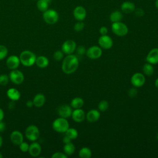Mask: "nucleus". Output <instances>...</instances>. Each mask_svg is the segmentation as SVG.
Wrapping results in <instances>:
<instances>
[{"label": "nucleus", "instance_id": "11", "mask_svg": "<svg viewBox=\"0 0 158 158\" xmlns=\"http://www.w3.org/2000/svg\"><path fill=\"white\" fill-rule=\"evenodd\" d=\"M99 46L104 49H109L112 48L113 45L112 39L107 35H101L98 39Z\"/></svg>", "mask_w": 158, "mask_h": 158}, {"label": "nucleus", "instance_id": "32", "mask_svg": "<svg viewBox=\"0 0 158 158\" xmlns=\"http://www.w3.org/2000/svg\"><path fill=\"white\" fill-rule=\"evenodd\" d=\"M84 27H85V23L82 21H78L77 23H75L73 29L75 31L79 32V31H82L83 30Z\"/></svg>", "mask_w": 158, "mask_h": 158}, {"label": "nucleus", "instance_id": "48", "mask_svg": "<svg viewBox=\"0 0 158 158\" xmlns=\"http://www.w3.org/2000/svg\"><path fill=\"white\" fill-rule=\"evenodd\" d=\"M2 137H1V136L0 135V147L1 146V145H2Z\"/></svg>", "mask_w": 158, "mask_h": 158}, {"label": "nucleus", "instance_id": "23", "mask_svg": "<svg viewBox=\"0 0 158 158\" xmlns=\"http://www.w3.org/2000/svg\"><path fill=\"white\" fill-rule=\"evenodd\" d=\"M35 64L38 67L40 68H45L49 64V60L46 57L44 56H40L36 58Z\"/></svg>", "mask_w": 158, "mask_h": 158}, {"label": "nucleus", "instance_id": "37", "mask_svg": "<svg viewBox=\"0 0 158 158\" xmlns=\"http://www.w3.org/2000/svg\"><path fill=\"white\" fill-rule=\"evenodd\" d=\"M19 146L20 149L22 152H27V151H28L29 144H28L27 143L23 141V142L21 143Z\"/></svg>", "mask_w": 158, "mask_h": 158}, {"label": "nucleus", "instance_id": "39", "mask_svg": "<svg viewBox=\"0 0 158 158\" xmlns=\"http://www.w3.org/2000/svg\"><path fill=\"white\" fill-rule=\"evenodd\" d=\"M135 15L137 16V17H143L144 15V10L142 9V8H140V7H138V8H135V10H134V12Z\"/></svg>", "mask_w": 158, "mask_h": 158}, {"label": "nucleus", "instance_id": "33", "mask_svg": "<svg viewBox=\"0 0 158 158\" xmlns=\"http://www.w3.org/2000/svg\"><path fill=\"white\" fill-rule=\"evenodd\" d=\"M8 53L7 48L4 45H0V60L4 59Z\"/></svg>", "mask_w": 158, "mask_h": 158}, {"label": "nucleus", "instance_id": "43", "mask_svg": "<svg viewBox=\"0 0 158 158\" xmlns=\"http://www.w3.org/2000/svg\"><path fill=\"white\" fill-rule=\"evenodd\" d=\"M6 128V125H5V123L2 121H0V133L1 132H2L4 131Z\"/></svg>", "mask_w": 158, "mask_h": 158}, {"label": "nucleus", "instance_id": "44", "mask_svg": "<svg viewBox=\"0 0 158 158\" xmlns=\"http://www.w3.org/2000/svg\"><path fill=\"white\" fill-rule=\"evenodd\" d=\"M26 106L28 107H31L33 105V101H27V102H26Z\"/></svg>", "mask_w": 158, "mask_h": 158}, {"label": "nucleus", "instance_id": "30", "mask_svg": "<svg viewBox=\"0 0 158 158\" xmlns=\"http://www.w3.org/2000/svg\"><path fill=\"white\" fill-rule=\"evenodd\" d=\"M78 131L74 128H69L65 132V135L69 137L72 140L75 139L78 137Z\"/></svg>", "mask_w": 158, "mask_h": 158}, {"label": "nucleus", "instance_id": "26", "mask_svg": "<svg viewBox=\"0 0 158 158\" xmlns=\"http://www.w3.org/2000/svg\"><path fill=\"white\" fill-rule=\"evenodd\" d=\"M91 155V150L88 147H83L78 152V156L80 158H89Z\"/></svg>", "mask_w": 158, "mask_h": 158}, {"label": "nucleus", "instance_id": "29", "mask_svg": "<svg viewBox=\"0 0 158 158\" xmlns=\"http://www.w3.org/2000/svg\"><path fill=\"white\" fill-rule=\"evenodd\" d=\"M49 4V2L46 0H38L36 4V6L39 10L43 12L48 9Z\"/></svg>", "mask_w": 158, "mask_h": 158}, {"label": "nucleus", "instance_id": "16", "mask_svg": "<svg viewBox=\"0 0 158 158\" xmlns=\"http://www.w3.org/2000/svg\"><path fill=\"white\" fill-rule=\"evenodd\" d=\"M20 63V59L16 56L12 55L9 56L6 60V65L7 67L11 70L16 69Z\"/></svg>", "mask_w": 158, "mask_h": 158}, {"label": "nucleus", "instance_id": "28", "mask_svg": "<svg viewBox=\"0 0 158 158\" xmlns=\"http://www.w3.org/2000/svg\"><path fill=\"white\" fill-rule=\"evenodd\" d=\"M143 71L144 75L147 76H151L154 72L152 64H151L148 62L144 64L143 67Z\"/></svg>", "mask_w": 158, "mask_h": 158}, {"label": "nucleus", "instance_id": "46", "mask_svg": "<svg viewBox=\"0 0 158 158\" xmlns=\"http://www.w3.org/2000/svg\"><path fill=\"white\" fill-rule=\"evenodd\" d=\"M155 86L158 89V78L155 80Z\"/></svg>", "mask_w": 158, "mask_h": 158}, {"label": "nucleus", "instance_id": "13", "mask_svg": "<svg viewBox=\"0 0 158 158\" xmlns=\"http://www.w3.org/2000/svg\"><path fill=\"white\" fill-rule=\"evenodd\" d=\"M57 113L60 117L67 118L72 115V107L67 104L60 105L57 109Z\"/></svg>", "mask_w": 158, "mask_h": 158}, {"label": "nucleus", "instance_id": "24", "mask_svg": "<svg viewBox=\"0 0 158 158\" xmlns=\"http://www.w3.org/2000/svg\"><path fill=\"white\" fill-rule=\"evenodd\" d=\"M123 18V14L120 10H114L109 15V19L110 20L114 23V22H120L121 20Z\"/></svg>", "mask_w": 158, "mask_h": 158}, {"label": "nucleus", "instance_id": "27", "mask_svg": "<svg viewBox=\"0 0 158 158\" xmlns=\"http://www.w3.org/2000/svg\"><path fill=\"white\" fill-rule=\"evenodd\" d=\"M63 149H64V153L67 156H70L74 153L75 151V147L72 142H70L69 143L65 144Z\"/></svg>", "mask_w": 158, "mask_h": 158}, {"label": "nucleus", "instance_id": "22", "mask_svg": "<svg viewBox=\"0 0 158 158\" xmlns=\"http://www.w3.org/2000/svg\"><path fill=\"white\" fill-rule=\"evenodd\" d=\"M45 101V96L41 93H38L36 95H35L33 99V105L37 107H41L42 106L44 105Z\"/></svg>", "mask_w": 158, "mask_h": 158}, {"label": "nucleus", "instance_id": "45", "mask_svg": "<svg viewBox=\"0 0 158 158\" xmlns=\"http://www.w3.org/2000/svg\"><path fill=\"white\" fill-rule=\"evenodd\" d=\"M4 116V111H3V110L0 107V121H2V120H3Z\"/></svg>", "mask_w": 158, "mask_h": 158}, {"label": "nucleus", "instance_id": "7", "mask_svg": "<svg viewBox=\"0 0 158 158\" xmlns=\"http://www.w3.org/2000/svg\"><path fill=\"white\" fill-rule=\"evenodd\" d=\"M102 54V48L98 46H92L88 48L86 51V56L91 59H96L99 58Z\"/></svg>", "mask_w": 158, "mask_h": 158}, {"label": "nucleus", "instance_id": "3", "mask_svg": "<svg viewBox=\"0 0 158 158\" xmlns=\"http://www.w3.org/2000/svg\"><path fill=\"white\" fill-rule=\"evenodd\" d=\"M54 130L59 133H65L69 128V123L65 118L59 117L54 120L52 124Z\"/></svg>", "mask_w": 158, "mask_h": 158}, {"label": "nucleus", "instance_id": "38", "mask_svg": "<svg viewBox=\"0 0 158 158\" xmlns=\"http://www.w3.org/2000/svg\"><path fill=\"white\" fill-rule=\"evenodd\" d=\"M52 158H67V156L65 153H62L60 152H54L52 156Z\"/></svg>", "mask_w": 158, "mask_h": 158}, {"label": "nucleus", "instance_id": "6", "mask_svg": "<svg viewBox=\"0 0 158 158\" xmlns=\"http://www.w3.org/2000/svg\"><path fill=\"white\" fill-rule=\"evenodd\" d=\"M25 136L31 141H36L40 136L38 128L34 125L28 126L25 130Z\"/></svg>", "mask_w": 158, "mask_h": 158}, {"label": "nucleus", "instance_id": "17", "mask_svg": "<svg viewBox=\"0 0 158 158\" xmlns=\"http://www.w3.org/2000/svg\"><path fill=\"white\" fill-rule=\"evenodd\" d=\"M10 139L11 142L15 144V145H19L23 141V136L22 133L19 131L15 130L13 131L10 135Z\"/></svg>", "mask_w": 158, "mask_h": 158}, {"label": "nucleus", "instance_id": "19", "mask_svg": "<svg viewBox=\"0 0 158 158\" xmlns=\"http://www.w3.org/2000/svg\"><path fill=\"white\" fill-rule=\"evenodd\" d=\"M101 116L100 112L96 109H91L89 110L86 115V118L87 120L89 122H95L98 121Z\"/></svg>", "mask_w": 158, "mask_h": 158}, {"label": "nucleus", "instance_id": "34", "mask_svg": "<svg viewBox=\"0 0 158 158\" xmlns=\"http://www.w3.org/2000/svg\"><path fill=\"white\" fill-rule=\"evenodd\" d=\"M64 53L62 51V50L61 51L57 50L54 52V53L53 54V57L57 61L61 60L64 57Z\"/></svg>", "mask_w": 158, "mask_h": 158}, {"label": "nucleus", "instance_id": "47", "mask_svg": "<svg viewBox=\"0 0 158 158\" xmlns=\"http://www.w3.org/2000/svg\"><path fill=\"white\" fill-rule=\"evenodd\" d=\"M155 6H156V7L158 9V0H156V1H155Z\"/></svg>", "mask_w": 158, "mask_h": 158}, {"label": "nucleus", "instance_id": "12", "mask_svg": "<svg viewBox=\"0 0 158 158\" xmlns=\"http://www.w3.org/2000/svg\"><path fill=\"white\" fill-rule=\"evenodd\" d=\"M73 15L77 21H83L86 17V10L84 7L78 6L73 9Z\"/></svg>", "mask_w": 158, "mask_h": 158}, {"label": "nucleus", "instance_id": "35", "mask_svg": "<svg viewBox=\"0 0 158 158\" xmlns=\"http://www.w3.org/2000/svg\"><path fill=\"white\" fill-rule=\"evenodd\" d=\"M9 77L5 74H2L0 75V85L2 86L6 85L9 82Z\"/></svg>", "mask_w": 158, "mask_h": 158}, {"label": "nucleus", "instance_id": "42", "mask_svg": "<svg viewBox=\"0 0 158 158\" xmlns=\"http://www.w3.org/2000/svg\"><path fill=\"white\" fill-rule=\"evenodd\" d=\"M71 139L69 138V137H68L67 136H66V135H65L64 137H63V139H62V141H63V143H64V144H67V143H70V142H71Z\"/></svg>", "mask_w": 158, "mask_h": 158}, {"label": "nucleus", "instance_id": "15", "mask_svg": "<svg viewBox=\"0 0 158 158\" xmlns=\"http://www.w3.org/2000/svg\"><path fill=\"white\" fill-rule=\"evenodd\" d=\"M71 116L72 119L75 122L78 123L83 122L86 118V114L84 110H82L81 108L75 109L73 110H72Z\"/></svg>", "mask_w": 158, "mask_h": 158}, {"label": "nucleus", "instance_id": "4", "mask_svg": "<svg viewBox=\"0 0 158 158\" xmlns=\"http://www.w3.org/2000/svg\"><path fill=\"white\" fill-rule=\"evenodd\" d=\"M111 30L112 32L118 36H124L127 35L128 32V27L121 21L112 23L111 25Z\"/></svg>", "mask_w": 158, "mask_h": 158}, {"label": "nucleus", "instance_id": "21", "mask_svg": "<svg viewBox=\"0 0 158 158\" xmlns=\"http://www.w3.org/2000/svg\"><path fill=\"white\" fill-rule=\"evenodd\" d=\"M7 97L13 101H18L20 98V93L17 89L11 88L7 91Z\"/></svg>", "mask_w": 158, "mask_h": 158}, {"label": "nucleus", "instance_id": "31", "mask_svg": "<svg viewBox=\"0 0 158 158\" xmlns=\"http://www.w3.org/2000/svg\"><path fill=\"white\" fill-rule=\"evenodd\" d=\"M109 107V102L106 100H102L98 104V109L99 111L105 112Z\"/></svg>", "mask_w": 158, "mask_h": 158}, {"label": "nucleus", "instance_id": "1", "mask_svg": "<svg viewBox=\"0 0 158 158\" xmlns=\"http://www.w3.org/2000/svg\"><path fill=\"white\" fill-rule=\"evenodd\" d=\"M78 65L79 61L77 56L68 54L62 61V70L66 74H71L77 70Z\"/></svg>", "mask_w": 158, "mask_h": 158}, {"label": "nucleus", "instance_id": "20", "mask_svg": "<svg viewBox=\"0 0 158 158\" xmlns=\"http://www.w3.org/2000/svg\"><path fill=\"white\" fill-rule=\"evenodd\" d=\"M41 151V148L39 143L36 142H33L29 145L28 152L33 157L38 156Z\"/></svg>", "mask_w": 158, "mask_h": 158}, {"label": "nucleus", "instance_id": "50", "mask_svg": "<svg viewBox=\"0 0 158 158\" xmlns=\"http://www.w3.org/2000/svg\"><path fill=\"white\" fill-rule=\"evenodd\" d=\"M156 138H157V139H158V133L156 135Z\"/></svg>", "mask_w": 158, "mask_h": 158}, {"label": "nucleus", "instance_id": "40", "mask_svg": "<svg viewBox=\"0 0 158 158\" xmlns=\"http://www.w3.org/2000/svg\"><path fill=\"white\" fill-rule=\"evenodd\" d=\"M137 89L135 88H131L130 89H129L128 91V94L130 98H133L135 96H136L137 94Z\"/></svg>", "mask_w": 158, "mask_h": 158}, {"label": "nucleus", "instance_id": "10", "mask_svg": "<svg viewBox=\"0 0 158 158\" xmlns=\"http://www.w3.org/2000/svg\"><path fill=\"white\" fill-rule=\"evenodd\" d=\"M9 77L10 81L16 85L21 84L24 80V75L23 73L16 69L12 70L9 73Z\"/></svg>", "mask_w": 158, "mask_h": 158}, {"label": "nucleus", "instance_id": "8", "mask_svg": "<svg viewBox=\"0 0 158 158\" xmlns=\"http://www.w3.org/2000/svg\"><path fill=\"white\" fill-rule=\"evenodd\" d=\"M130 81L133 86L139 88L144 85L146 81V79L143 73L140 72H136L131 76Z\"/></svg>", "mask_w": 158, "mask_h": 158}, {"label": "nucleus", "instance_id": "5", "mask_svg": "<svg viewBox=\"0 0 158 158\" xmlns=\"http://www.w3.org/2000/svg\"><path fill=\"white\" fill-rule=\"evenodd\" d=\"M43 17L44 22L49 25L56 23L59 20V14L54 9H47L43 12Z\"/></svg>", "mask_w": 158, "mask_h": 158}, {"label": "nucleus", "instance_id": "52", "mask_svg": "<svg viewBox=\"0 0 158 158\" xmlns=\"http://www.w3.org/2000/svg\"><path fill=\"white\" fill-rule=\"evenodd\" d=\"M33 1H35V0H33Z\"/></svg>", "mask_w": 158, "mask_h": 158}, {"label": "nucleus", "instance_id": "2", "mask_svg": "<svg viewBox=\"0 0 158 158\" xmlns=\"http://www.w3.org/2000/svg\"><path fill=\"white\" fill-rule=\"evenodd\" d=\"M36 58V55L33 52L28 50L22 51L19 57L20 63L27 67L32 66L35 63Z\"/></svg>", "mask_w": 158, "mask_h": 158}, {"label": "nucleus", "instance_id": "14", "mask_svg": "<svg viewBox=\"0 0 158 158\" xmlns=\"http://www.w3.org/2000/svg\"><path fill=\"white\" fill-rule=\"evenodd\" d=\"M146 60L147 62L151 64H156L158 63V48H154L149 51L146 56Z\"/></svg>", "mask_w": 158, "mask_h": 158}, {"label": "nucleus", "instance_id": "49", "mask_svg": "<svg viewBox=\"0 0 158 158\" xmlns=\"http://www.w3.org/2000/svg\"><path fill=\"white\" fill-rule=\"evenodd\" d=\"M2 157H3V156H2V154L0 152V158H2Z\"/></svg>", "mask_w": 158, "mask_h": 158}, {"label": "nucleus", "instance_id": "41", "mask_svg": "<svg viewBox=\"0 0 158 158\" xmlns=\"http://www.w3.org/2000/svg\"><path fill=\"white\" fill-rule=\"evenodd\" d=\"M99 33L101 34V35H107L108 33V29L105 26H102L101 27H100L99 30Z\"/></svg>", "mask_w": 158, "mask_h": 158}, {"label": "nucleus", "instance_id": "18", "mask_svg": "<svg viewBox=\"0 0 158 158\" xmlns=\"http://www.w3.org/2000/svg\"><path fill=\"white\" fill-rule=\"evenodd\" d=\"M135 5L131 1H124L120 5L121 11L125 14H130L134 12L135 10Z\"/></svg>", "mask_w": 158, "mask_h": 158}, {"label": "nucleus", "instance_id": "25", "mask_svg": "<svg viewBox=\"0 0 158 158\" xmlns=\"http://www.w3.org/2000/svg\"><path fill=\"white\" fill-rule=\"evenodd\" d=\"M84 105V101L80 97H75L73 98L70 102V106L73 109L81 108Z\"/></svg>", "mask_w": 158, "mask_h": 158}, {"label": "nucleus", "instance_id": "9", "mask_svg": "<svg viewBox=\"0 0 158 158\" xmlns=\"http://www.w3.org/2000/svg\"><path fill=\"white\" fill-rule=\"evenodd\" d=\"M77 44L76 43L72 40H67L65 41L62 46L61 49L62 51L66 54H72L76 49Z\"/></svg>", "mask_w": 158, "mask_h": 158}, {"label": "nucleus", "instance_id": "36", "mask_svg": "<svg viewBox=\"0 0 158 158\" xmlns=\"http://www.w3.org/2000/svg\"><path fill=\"white\" fill-rule=\"evenodd\" d=\"M76 52L78 56H83L84 54H86V49L83 46H79L77 48H76Z\"/></svg>", "mask_w": 158, "mask_h": 158}, {"label": "nucleus", "instance_id": "51", "mask_svg": "<svg viewBox=\"0 0 158 158\" xmlns=\"http://www.w3.org/2000/svg\"><path fill=\"white\" fill-rule=\"evenodd\" d=\"M46 1H48V2H50L51 0H46Z\"/></svg>", "mask_w": 158, "mask_h": 158}]
</instances>
